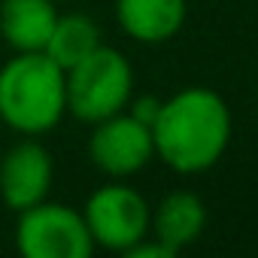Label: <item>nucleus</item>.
<instances>
[{
  "label": "nucleus",
  "instance_id": "nucleus-1",
  "mask_svg": "<svg viewBox=\"0 0 258 258\" xmlns=\"http://www.w3.org/2000/svg\"><path fill=\"white\" fill-rule=\"evenodd\" d=\"M234 118L228 100L207 85H185L167 100L152 121L155 158L179 176L213 170L228 152Z\"/></svg>",
  "mask_w": 258,
  "mask_h": 258
},
{
  "label": "nucleus",
  "instance_id": "nucleus-2",
  "mask_svg": "<svg viewBox=\"0 0 258 258\" xmlns=\"http://www.w3.org/2000/svg\"><path fill=\"white\" fill-rule=\"evenodd\" d=\"M67 115L64 70L46 52H16L0 67V121L22 137H40Z\"/></svg>",
  "mask_w": 258,
  "mask_h": 258
},
{
  "label": "nucleus",
  "instance_id": "nucleus-3",
  "mask_svg": "<svg viewBox=\"0 0 258 258\" xmlns=\"http://www.w3.org/2000/svg\"><path fill=\"white\" fill-rule=\"evenodd\" d=\"M67 82V112L76 121L97 124L127 106L134 97V70L118 49L97 46L91 55L64 70Z\"/></svg>",
  "mask_w": 258,
  "mask_h": 258
},
{
  "label": "nucleus",
  "instance_id": "nucleus-4",
  "mask_svg": "<svg viewBox=\"0 0 258 258\" xmlns=\"http://www.w3.org/2000/svg\"><path fill=\"white\" fill-rule=\"evenodd\" d=\"M82 219L88 225L94 246L124 255L134 243H140L149 234L152 207L137 188L124 185L121 179H112L88 195L82 207Z\"/></svg>",
  "mask_w": 258,
  "mask_h": 258
},
{
  "label": "nucleus",
  "instance_id": "nucleus-5",
  "mask_svg": "<svg viewBox=\"0 0 258 258\" xmlns=\"http://www.w3.org/2000/svg\"><path fill=\"white\" fill-rule=\"evenodd\" d=\"M16 246L25 258H88L94 252L82 210L55 201H40L19 213Z\"/></svg>",
  "mask_w": 258,
  "mask_h": 258
},
{
  "label": "nucleus",
  "instance_id": "nucleus-6",
  "mask_svg": "<svg viewBox=\"0 0 258 258\" xmlns=\"http://www.w3.org/2000/svg\"><path fill=\"white\" fill-rule=\"evenodd\" d=\"M88 158L109 179L134 176L155 158L152 127L137 121L127 109H121L94 124L88 137Z\"/></svg>",
  "mask_w": 258,
  "mask_h": 258
},
{
  "label": "nucleus",
  "instance_id": "nucleus-7",
  "mask_svg": "<svg viewBox=\"0 0 258 258\" xmlns=\"http://www.w3.org/2000/svg\"><path fill=\"white\" fill-rule=\"evenodd\" d=\"M52 179H55L52 155L37 137L13 143L0 158V201L13 213H22L46 201Z\"/></svg>",
  "mask_w": 258,
  "mask_h": 258
},
{
  "label": "nucleus",
  "instance_id": "nucleus-8",
  "mask_svg": "<svg viewBox=\"0 0 258 258\" xmlns=\"http://www.w3.org/2000/svg\"><path fill=\"white\" fill-rule=\"evenodd\" d=\"M188 16V0H115V22L118 28L143 43L161 46L173 40Z\"/></svg>",
  "mask_w": 258,
  "mask_h": 258
},
{
  "label": "nucleus",
  "instance_id": "nucleus-9",
  "mask_svg": "<svg viewBox=\"0 0 258 258\" xmlns=\"http://www.w3.org/2000/svg\"><path fill=\"white\" fill-rule=\"evenodd\" d=\"M55 22V0H0V37L13 52H43Z\"/></svg>",
  "mask_w": 258,
  "mask_h": 258
},
{
  "label": "nucleus",
  "instance_id": "nucleus-10",
  "mask_svg": "<svg viewBox=\"0 0 258 258\" xmlns=\"http://www.w3.org/2000/svg\"><path fill=\"white\" fill-rule=\"evenodd\" d=\"M204 228H207V204L195 191H170L158 201V207H152L149 234L176 252L198 243Z\"/></svg>",
  "mask_w": 258,
  "mask_h": 258
},
{
  "label": "nucleus",
  "instance_id": "nucleus-11",
  "mask_svg": "<svg viewBox=\"0 0 258 258\" xmlns=\"http://www.w3.org/2000/svg\"><path fill=\"white\" fill-rule=\"evenodd\" d=\"M100 46V28L91 16L85 13H67V16H58L55 28H52V37L46 43V55L61 67V70H70L76 61H82L85 55H91L94 49Z\"/></svg>",
  "mask_w": 258,
  "mask_h": 258
},
{
  "label": "nucleus",
  "instance_id": "nucleus-12",
  "mask_svg": "<svg viewBox=\"0 0 258 258\" xmlns=\"http://www.w3.org/2000/svg\"><path fill=\"white\" fill-rule=\"evenodd\" d=\"M124 255H127V258H176L179 252H176V249H170L167 243H161L158 237L146 234L140 243H134V246L127 249Z\"/></svg>",
  "mask_w": 258,
  "mask_h": 258
},
{
  "label": "nucleus",
  "instance_id": "nucleus-13",
  "mask_svg": "<svg viewBox=\"0 0 258 258\" xmlns=\"http://www.w3.org/2000/svg\"><path fill=\"white\" fill-rule=\"evenodd\" d=\"M124 109L131 112L137 121H143V124L152 127V121H155V115H158V109H161V100L152 97V94H143V97H131Z\"/></svg>",
  "mask_w": 258,
  "mask_h": 258
},
{
  "label": "nucleus",
  "instance_id": "nucleus-14",
  "mask_svg": "<svg viewBox=\"0 0 258 258\" xmlns=\"http://www.w3.org/2000/svg\"><path fill=\"white\" fill-rule=\"evenodd\" d=\"M55 4H64V0H55Z\"/></svg>",
  "mask_w": 258,
  "mask_h": 258
},
{
  "label": "nucleus",
  "instance_id": "nucleus-15",
  "mask_svg": "<svg viewBox=\"0 0 258 258\" xmlns=\"http://www.w3.org/2000/svg\"><path fill=\"white\" fill-rule=\"evenodd\" d=\"M255 94H258V88H255Z\"/></svg>",
  "mask_w": 258,
  "mask_h": 258
}]
</instances>
